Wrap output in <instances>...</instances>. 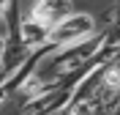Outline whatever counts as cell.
<instances>
[{"instance_id":"cell-1","label":"cell","mask_w":120,"mask_h":115,"mask_svg":"<svg viewBox=\"0 0 120 115\" xmlns=\"http://www.w3.org/2000/svg\"><path fill=\"white\" fill-rule=\"evenodd\" d=\"M101 30L98 28V19L90 11H71L66 19H60L57 25L52 28L49 33V44H55V49H63V47H71V44H79L85 38L96 36Z\"/></svg>"},{"instance_id":"cell-2","label":"cell","mask_w":120,"mask_h":115,"mask_svg":"<svg viewBox=\"0 0 120 115\" xmlns=\"http://www.w3.org/2000/svg\"><path fill=\"white\" fill-rule=\"evenodd\" d=\"M71 11H74V0H36L27 16H33L36 22L46 25V28L52 30L55 25H57L60 19H66Z\"/></svg>"}]
</instances>
